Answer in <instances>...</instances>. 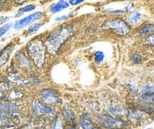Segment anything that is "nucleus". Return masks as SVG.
<instances>
[{
	"mask_svg": "<svg viewBox=\"0 0 154 129\" xmlns=\"http://www.w3.org/2000/svg\"><path fill=\"white\" fill-rule=\"evenodd\" d=\"M74 27L71 24L61 26L55 29L45 40V48L52 55L57 54L62 45L73 35Z\"/></svg>",
	"mask_w": 154,
	"mask_h": 129,
	"instance_id": "f257e3e1",
	"label": "nucleus"
},
{
	"mask_svg": "<svg viewBox=\"0 0 154 129\" xmlns=\"http://www.w3.org/2000/svg\"><path fill=\"white\" fill-rule=\"evenodd\" d=\"M29 56L38 68H42L45 61V46L42 40L35 39L27 45Z\"/></svg>",
	"mask_w": 154,
	"mask_h": 129,
	"instance_id": "f03ea898",
	"label": "nucleus"
},
{
	"mask_svg": "<svg viewBox=\"0 0 154 129\" xmlns=\"http://www.w3.org/2000/svg\"><path fill=\"white\" fill-rule=\"evenodd\" d=\"M104 29L111 30L118 36H126L129 34L131 28L126 22L120 18H115L105 21L102 25Z\"/></svg>",
	"mask_w": 154,
	"mask_h": 129,
	"instance_id": "7ed1b4c3",
	"label": "nucleus"
},
{
	"mask_svg": "<svg viewBox=\"0 0 154 129\" xmlns=\"http://www.w3.org/2000/svg\"><path fill=\"white\" fill-rule=\"evenodd\" d=\"M99 121L101 125L105 129H124L128 126L126 121L110 114H100Z\"/></svg>",
	"mask_w": 154,
	"mask_h": 129,
	"instance_id": "20e7f679",
	"label": "nucleus"
},
{
	"mask_svg": "<svg viewBox=\"0 0 154 129\" xmlns=\"http://www.w3.org/2000/svg\"><path fill=\"white\" fill-rule=\"evenodd\" d=\"M150 114L140 109L139 107H129L127 116L131 123L135 125H142L147 122L150 119Z\"/></svg>",
	"mask_w": 154,
	"mask_h": 129,
	"instance_id": "39448f33",
	"label": "nucleus"
},
{
	"mask_svg": "<svg viewBox=\"0 0 154 129\" xmlns=\"http://www.w3.org/2000/svg\"><path fill=\"white\" fill-rule=\"evenodd\" d=\"M32 112L35 116H42L44 115L50 114L53 112L52 109L45 105L39 100L35 99L32 104Z\"/></svg>",
	"mask_w": 154,
	"mask_h": 129,
	"instance_id": "423d86ee",
	"label": "nucleus"
},
{
	"mask_svg": "<svg viewBox=\"0 0 154 129\" xmlns=\"http://www.w3.org/2000/svg\"><path fill=\"white\" fill-rule=\"evenodd\" d=\"M42 17V12L38 11L34 14H32V15H29V16L26 17V18H23V19L20 20L17 22L15 23V24H14V28L15 30H21V29L30 25V24H32L33 22H35V21H37V20L40 19Z\"/></svg>",
	"mask_w": 154,
	"mask_h": 129,
	"instance_id": "0eeeda50",
	"label": "nucleus"
},
{
	"mask_svg": "<svg viewBox=\"0 0 154 129\" xmlns=\"http://www.w3.org/2000/svg\"><path fill=\"white\" fill-rule=\"evenodd\" d=\"M40 97L41 99L45 104L56 105L60 102V99H59L57 95L51 89H43L41 92Z\"/></svg>",
	"mask_w": 154,
	"mask_h": 129,
	"instance_id": "6e6552de",
	"label": "nucleus"
},
{
	"mask_svg": "<svg viewBox=\"0 0 154 129\" xmlns=\"http://www.w3.org/2000/svg\"><path fill=\"white\" fill-rule=\"evenodd\" d=\"M80 125L83 129H99L95 124L90 116L87 113H84L80 117Z\"/></svg>",
	"mask_w": 154,
	"mask_h": 129,
	"instance_id": "1a4fd4ad",
	"label": "nucleus"
},
{
	"mask_svg": "<svg viewBox=\"0 0 154 129\" xmlns=\"http://www.w3.org/2000/svg\"><path fill=\"white\" fill-rule=\"evenodd\" d=\"M12 51H13V45L12 44H9L5 48L0 51V67L7 63L8 60H9V57H10L11 53L12 52Z\"/></svg>",
	"mask_w": 154,
	"mask_h": 129,
	"instance_id": "9d476101",
	"label": "nucleus"
},
{
	"mask_svg": "<svg viewBox=\"0 0 154 129\" xmlns=\"http://www.w3.org/2000/svg\"><path fill=\"white\" fill-rule=\"evenodd\" d=\"M69 3L66 0H59L57 3L51 5L50 7V11L51 13H57L63 11V9L69 8Z\"/></svg>",
	"mask_w": 154,
	"mask_h": 129,
	"instance_id": "9b49d317",
	"label": "nucleus"
},
{
	"mask_svg": "<svg viewBox=\"0 0 154 129\" xmlns=\"http://www.w3.org/2000/svg\"><path fill=\"white\" fill-rule=\"evenodd\" d=\"M18 111L17 106L12 103H4L0 104V112L14 114Z\"/></svg>",
	"mask_w": 154,
	"mask_h": 129,
	"instance_id": "f8f14e48",
	"label": "nucleus"
},
{
	"mask_svg": "<svg viewBox=\"0 0 154 129\" xmlns=\"http://www.w3.org/2000/svg\"><path fill=\"white\" fill-rule=\"evenodd\" d=\"M109 112L113 115H120L123 113V110L120 102L113 101L111 104V107H109Z\"/></svg>",
	"mask_w": 154,
	"mask_h": 129,
	"instance_id": "ddd939ff",
	"label": "nucleus"
},
{
	"mask_svg": "<svg viewBox=\"0 0 154 129\" xmlns=\"http://www.w3.org/2000/svg\"><path fill=\"white\" fill-rule=\"evenodd\" d=\"M140 34L144 36H148L154 33V24H147L143 26L139 31Z\"/></svg>",
	"mask_w": 154,
	"mask_h": 129,
	"instance_id": "4468645a",
	"label": "nucleus"
},
{
	"mask_svg": "<svg viewBox=\"0 0 154 129\" xmlns=\"http://www.w3.org/2000/svg\"><path fill=\"white\" fill-rule=\"evenodd\" d=\"M17 59L18 60V61L20 62L21 64H23V66H24V67L27 68V69H31V65H30L29 61L27 59V57L24 55V54L23 53H19V54L17 55Z\"/></svg>",
	"mask_w": 154,
	"mask_h": 129,
	"instance_id": "2eb2a0df",
	"label": "nucleus"
},
{
	"mask_svg": "<svg viewBox=\"0 0 154 129\" xmlns=\"http://www.w3.org/2000/svg\"><path fill=\"white\" fill-rule=\"evenodd\" d=\"M23 94L17 89H13L8 94V99L10 101H17V100L20 99L23 97Z\"/></svg>",
	"mask_w": 154,
	"mask_h": 129,
	"instance_id": "dca6fc26",
	"label": "nucleus"
},
{
	"mask_svg": "<svg viewBox=\"0 0 154 129\" xmlns=\"http://www.w3.org/2000/svg\"><path fill=\"white\" fill-rule=\"evenodd\" d=\"M141 17V15L140 13H138V12H134V13L130 14V15L128 16L127 20L130 24H136L139 21Z\"/></svg>",
	"mask_w": 154,
	"mask_h": 129,
	"instance_id": "f3484780",
	"label": "nucleus"
},
{
	"mask_svg": "<svg viewBox=\"0 0 154 129\" xmlns=\"http://www.w3.org/2000/svg\"><path fill=\"white\" fill-rule=\"evenodd\" d=\"M141 94L154 95V84L144 85L141 89Z\"/></svg>",
	"mask_w": 154,
	"mask_h": 129,
	"instance_id": "a211bd4d",
	"label": "nucleus"
},
{
	"mask_svg": "<svg viewBox=\"0 0 154 129\" xmlns=\"http://www.w3.org/2000/svg\"><path fill=\"white\" fill-rule=\"evenodd\" d=\"M44 25V23H37V24H34L32 26H30L29 28L27 30V34L28 35H32L34 33L37 32L42 26Z\"/></svg>",
	"mask_w": 154,
	"mask_h": 129,
	"instance_id": "6ab92c4d",
	"label": "nucleus"
},
{
	"mask_svg": "<svg viewBox=\"0 0 154 129\" xmlns=\"http://www.w3.org/2000/svg\"><path fill=\"white\" fill-rule=\"evenodd\" d=\"M50 129H63V122H62L61 119H60V118H56V119L53 121Z\"/></svg>",
	"mask_w": 154,
	"mask_h": 129,
	"instance_id": "aec40b11",
	"label": "nucleus"
},
{
	"mask_svg": "<svg viewBox=\"0 0 154 129\" xmlns=\"http://www.w3.org/2000/svg\"><path fill=\"white\" fill-rule=\"evenodd\" d=\"M105 59V54L102 51H98L94 54V60L96 63L99 64L102 63Z\"/></svg>",
	"mask_w": 154,
	"mask_h": 129,
	"instance_id": "412c9836",
	"label": "nucleus"
},
{
	"mask_svg": "<svg viewBox=\"0 0 154 129\" xmlns=\"http://www.w3.org/2000/svg\"><path fill=\"white\" fill-rule=\"evenodd\" d=\"M35 8V6L34 5H26L24 6V7L20 8L18 10V13H19V15H18L17 16H20V15L25 13V12L31 11L34 10Z\"/></svg>",
	"mask_w": 154,
	"mask_h": 129,
	"instance_id": "4be33fe9",
	"label": "nucleus"
},
{
	"mask_svg": "<svg viewBox=\"0 0 154 129\" xmlns=\"http://www.w3.org/2000/svg\"><path fill=\"white\" fill-rule=\"evenodd\" d=\"M8 89V84L7 82H2L0 84V98L5 97Z\"/></svg>",
	"mask_w": 154,
	"mask_h": 129,
	"instance_id": "5701e85b",
	"label": "nucleus"
},
{
	"mask_svg": "<svg viewBox=\"0 0 154 129\" xmlns=\"http://www.w3.org/2000/svg\"><path fill=\"white\" fill-rule=\"evenodd\" d=\"M11 26H12L11 23H9V24H5L4 26H2V27H0V38H1L3 35L5 34V33H7L9 30H10V28L11 27Z\"/></svg>",
	"mask_w": 154,
	"mask_h": 129,
	"instance_id": "b1692460",
	"label": "nucleus"
},
{
	"mask_svg": "<svg viewBox=\"0 0 154 129\" xmlns=\"http://www.w3.org/2000/svg\"><path fill=\"white\" fill-rule=\"evenodd\" d=\"M131 61L135 63H138L142 60V56L140 54H138V53H135V54H133L130 57Z\"/></svg>",
	"mask_w": 154,
	"mask_h": 129,
	"instance_id": "393cba45",
	"label": "nucleus"
},
{
	"mask_svg": "<svg viewBox=\"0 0 154 129\" xmlns=\"http://www.w3.org/2000/svg\"><path fill=\"white\" fill-rule=\"evenodd\" d=\"M63 117H64L65 119H66V120H69V119H72V111H71L68 108H64V110H63Z\"/></svg>",
	"mask_w": 154,
	"mask_h": 129,
	"instance_id": "a878e982",
	"label": "nucleus"
},
{
	"mask_svg": "<svg viewBox=\"0 0 154 129\" xmlns=\"http://www.w3.org/2000/svg\"><path fill=\"white\" fill-rule=\"evenodd\" d=\"M145 43L150 46H154V33L147 36L145 39Z\"/></svg>",
	"mask_w": 154,
	"mask_h": 129,
	"instance_id": "bb28decb",
	"label": "nucleus"
},
{
	"mask_svg": "<svg viewBox=\"0 0 154 129\" xmlns=\"http://www.w3.org/2000/svg\"><path fill=\"white\" fill-rule=\"evenodd\" d=\"M69 3H70L72 5H76L80 4V3L83 2L84 0H69Z\"/></svg>",
	"mask_w": 154,
	"mask_h": 129,
	"instance_id": "cd10ccee",
	"label": "nucleus"
},
{
	"mask_svg": "<svg viewBox=\"0 0 154 129\" xmlns=\"http://www.w3.org/2000/svg\"><path fill=\"white\" fill-rule=\"evenodd\" d=\"M71 16V15H63V16H61V17H58V18H57L55 19V21H63V20H65V19H67V18H69V17Z\"/></svg>",
	"mask_w": 154,
	"mask_h": 129,
	"instance_id": "c85d7f7f",
	"label": "nucleus"
},
{
	"mask_svg": "<svg viewBox=\"0 0 154 129\" xmlns=\"http://www.w3.org/2000/svg\"><path fill=\"white\" fill-rule=\"evenodd\" d=\"M8 20H9L8 17H1V18H0V25H2V24L7 22Z\"/></svg>",
	"mask_w": 154,
	"mask_h": 129,
	"instance_id": "c756f323",
	"label": "nucleus"
},
{
	"mask_svg": "<svg viewBox=\"0 0 154 129\" xmlns=\"http://www.w3.org/2000/svg\"><path fill=\"white\" fill-rule=\"evenodd\" d=\"M106 12L109 14H122V13H124L125 11L122 10H117V11H108Z\"/></svg>",
	"mask_w": 154,
	"mask_h": 129,
	"instance_id": "7c9ffc66",
	"label": "nucleus"
},
{
	"mask_svg": "<svg viewBox=\"0 0 154 129\" xmlns=\"http://www.w3.org/2000/svg\"><path fill=\"white\" fill-rule=\"evenodd\" d=\"M14 1L15 3H17V4H22V3L25 2L26 0H14Z\"/></svg>",
	"mask_w": 154,
	"mask_h": 129,
	"instance_id": "2f4dec72",
	"label": "nucleus"
},
{
	"mask_svg": "<svg viewBox=\"0 0 154 129\" xmlns=\"http://www.w3.org/2000/svg\"><path fill=\"white\" fill-rule=\"evenodd\" d=\"M6 0H0V3H4L5 2Z\"/></svg>",
	"mask_w": 154,
	"mask_h": 129,
	"instance_id": "473e14b6",
	"label": "nucleus"
},
{
	"mask_svg": "<svg viewBox=\"0 0 154 129\" xmlns=\"http://www.w3.org/2000/svg\"><path fill=\"white\" fill-rule=\"evenodd\" d=\"M68 129H75V128H74V127H72V126H69V128H68Z\"/></svg>",
	"mask_w": 154,
	"mask_h": 129,
	"instance_id": "72a5a7b5",
	"label": "nucleus"
},
{
	"mask_svg": "<svg viewBox=\"0 0 154 129\" xmlns=\"http://www.w3.org/2000/svg\"><path fill=\"white\" fill-rule=\"evenodd\" d=\"M147 129H150V128H147Z\"/></svg>",
	"mask_w": 154,
	"mask_h": 129,
	"instance_id": "f704fd0d",
	"label": "nucleus"
},
{
	"mask_svg": "<svg viewBox=\"0 0 154 129\" xmlns=\"http://www.w3.org/2000/svg\"><path fill=\"white\" fill-rule=\"evenodd\" d=\"M153 78H154V75H153Z\"/></svg>",
	"mask_w": 154,
	"mask_h": 129,
	"instance_id": "c9c22d12",
	"label": "nucleus"
}]
</instances>
